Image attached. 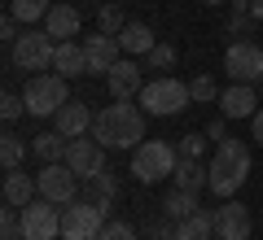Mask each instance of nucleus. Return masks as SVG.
Masks as SVG:
<instances>
[{
    "mask_svg": "<svg viewBox=\"0 0 263 240\" xmlns=\"http://www.w3.org/2000/svg\"><path fill=\"white\" fill-rule=\"evenodd\" d=\"M171 240H215V214L197 210V214H189V219H180Z\"/></svg>",
    "mask_w": 263,
    "mask_h": 240,
    "instance_id": "nucleus-21",
    "label": "nucleus"
},
{
    "mask_svg": "<svg viewBox=\"0 0 263 240\" xmlns=\"http://www.w3.org/2000/svg\"><path fill=\"white\" fill-rule=\"evenodd\" d=\"M97 240H136V231H132L127 223H105V227H101V236H97Z\"/></svg>",
    "mask_w": 263,
    "mask_h": 240,
    "instance_id": "nucleus-35",
    "label": "nucleus"
},
{
    "mask_svg": "<svg viewBox=\"0 0 263 240\" xmlns=\"http://www.w3.org/2000/svg\"><path fill=\"white\" fill-rule=\"evenodd\" d=\"M250 136H254V140H259V144H263V110H259V114H254V118H250Z\"/></svg>",
    "mask_w": 263,
    "mask_h": 240,
    "instance_id": "nucleus-37",
    "label": "nucleus"
},
{
    "mask_svg": "<svg viewBox=\"0 0 263 240\" xmlns=\"http://www.w3.org/2000/svg\"><path fill=\"white\" fill-rule=\"evenodd\" d=\"M22 157H27V144H22V136H13V131H5L0 136V166L5 170H18Z\"/></svg>",
    "mask_w": 263,
    "mask_h": 240,
    "instance_id": "nucleus-27",
    "label": "nucleus"
},
{
    "mask_svg": "<svg viewBox=\"0 0 263 240\" xmlns=\"http://www.w3.org/2000/svg\"><path fill=\"white\" fill-rule=\"evenodd\" d=\"M119 44H123V53H127V57H145L158 39H154V27H149V22H127V27L119 31Z\"/></svg>",
    "mask_w": 263,
    "mask_h": 240,
    "instance_id": "nucleus-20",
    "label": "nucleus"
},
{
    "mask_svg": "<svg viewBox=\"0 0 263 240\" xmlns=\"http://www.w3.org/2000/svg\"><path fill=\"white\" fill-rule=\"evenodd\" d=\"M48 9H53V0H9V18H18L22 27H31V22H44Z\"/></svg>",
    "mask_w": 263,
    "mask_h": 240,
    "instance_id": "nucleus-26",
    "label": "nucleus"
},
{
    "mask_svg": "<svg viewBox=\"0 0 263 240\" xmlns=\"http://www.w3.org/2000/svg\"><path fill=\"white\" fill-rule=\"evenodd\" d=\"M0 236H5V240H22V214L13 210V205L0 214Z\"/></svg>",
    "mask_w": 263,
    "mask_h": 240,
    "instance_id": "nucleus-33",
    "label": "nucleus"
},
{
    "mask_svg": "<svg viewBox=\"0 0 263 240\" xmlns=\"http://www.w3.org/2000/svg\"><path fill=\"white\" fill-rule=\"evenodd\" d=\"M105 153H110V148H105L97 136H75L70 144H66V166L75 170L79 179H92L97 170H105Z\"/></svg>",
    "mask_w": 263,
    "mask_h": 240,
    "instance_id": "nucleus-11",
    "label": "nucleus"
},
{
    "mask_svg": "<svg viewBox=\"0 0 263 240\" xmlns=\"http://www.w3.org/2000/svg\"><path fill=\"white\" fill-rule=\"evenodd\" d=\"M197 210H202L197 192H184V188L167 192V201H162V214H167V223H180V219H189V214H197Z\"/></svg>",
    "mask_w": 263,
    "mask_h": 240,
    "instance_id": "nucleus-23",
    "label": "nucleus"
},
{
    "mask_svg": "<svg viewBox=\"0 0 263 240\" xmlns=\"http://www.w3.org/2000/svg\"><path fill=\"white\" fill-rule=\"evenodd\" d=\"M189 92H193V101H197V105L219 101V88H215V79H206V74H197L193 83H189Z\"/></svg>",
    "mask_w": 263,
    "mask_h": 240,
    "instance_id": "nucleus-32",
    "label": "nucleus"
},
{
    "mask_svg": "<svg viewBox=\"0 0 263 240\" xmlns=\"http://www.w3.org/2000/svg\"><path fill=\"white\" fill-rule=\"evenodd\" d=\"M105 214L110 205L101 201H70L62 210V240H97L105 227Z\"/></svg>",
    "mask_w": 263,
    "mask_h": 240,
    "instance_id": "nucleus-6",
    "label": "nucleus"
},
{
    "mask_svg": "<svg viewBox=\"0 0 263 240\" xmlns=\"http://www.w3.org/2000/svg\"><path fill=\"white\" fill-rule=\"evenodd\" d=\"M97 22H101V31H105V35H119V31L127 27L132 18H127V13L119 9V5H105V9H101V18H97Z\"/></svg>",
    "mask_w": 263,
    "mask_h": 240,
    "instance_id": "nucleus-30",
    "label": "nucleus"
},
{
    "mask_svg": "<svg viewBox=\"0 0 263 240\" xmlns=\"http://www.w3.org/2000/svg\"><path fill=\"white\" fill-rule=\"evenodd\" d=\"M22 240H57L62 236V214H57L53 201L35 197L31 205H22Z\"/></svg>",
    "mask_w": 263,
    "mask_h": 240,
    "instance_id": "nucleus-10",
    "label": "nucleus"
},
{
    "mask_svg": "<svg viewBox=\"0 0 263 240\" xmlns=\"http://www.w3.org/2000/svg\"><path fill=\"white\" fill-rule=\"evenodd\" d=\"M53 70L62 74V79L88 74V53H84V44H75V39H62V44H57V57H53Z\"/></svg>",
    "mask_w": 263,
    "mask_h": 240,
    "instance_id": "nucleus-18",
    "label": "nucleus"
},
{
    "mask_svg": "<svg viewBox=\"0 0 263 240\" xmlns=\"http://www.w3.org/2000/svg\"><path fill=\"white\" fill-rule=\"evenodd\" d=\"M202 5H228V0H202Z\"/></svg>",
    "mask_w": 263,
    "mask_h": 240,
    "instance_id": "nucleus-40",
    "label": "nucleus"
},
{
    "mask_svg": "<svg viewBox=\"0 0 263 240\" xmlns=\"http://www.w3.org/2000/svg\"><path fill=\"white\" fill-rule=\"evenodd\" d=\"M53 57H57V39L48 35V31H22L18 39H13V66L18 70H35V74H44L48 66H53Z\"/></svg>",
    "mask_w": 263,
    "mask_h": 240,
    "instance_id": "nucleus-7",
    "label": "nucleus"
},
{
    "mask_svg": "<svg viewBox=\"0 0 263 240\" xmlns=\"http://www.w3.org/2000/svg\"><path fill=\"white\" fill-rule=\"evenodd\" d=\"M254 231V219L241 201H228L215 210V240H246Z\"/></svg>",
    "mask_w": 263,
    "mask_h": 240,
    "instance_id": "nucleus-13",
    "label": "nucleus"
},
{
    "mask_svg": "<svg viewBox=\"0 0 263 240\" xmlns=\"http://www.w3.org/2000/svg\"><path fill=\"white\" fill-rule=\"evenodd\" d=\"M84 188H88V201H101V205H110L114 197H119V179H114V170H110V166L97 170L92 179H84Z\"/></svg>",
    "mask_w": 263,
    "mask_h": 240,
    "instance_id": "nucleus-25",
    "label": "nucleus"
},
{
    "mask_svg": "<svg viewBox=\"0 0 263 240\" xmlns=\"http://www.w3.org/2000/svg\"><path fill=\"white\" fill-rule=\"evenodd\" d=\"M44 31L62 44V39H75L79 35V9H70V5H53L44 18Z\"/></svg>",
    "mask_w": 263,
    "mask_h": 240,
    "instance_id": "nucleus-19",
    "label": "nucleus"
},
{
    "mask_svg": "<svg viewBox=\"0 0 263 240\" xmlns=\"http://www.w3.org/2000/svg\"><path fill=\"white\" fill-rule=\"evenodd\" d=\"M254 27V13H250V0H233V18H228V31L233 35H246Z\"/></svg>",
    "mask_w": 263,
    "mask_h": 240,
    "instance_id": "nucleus-28",
    "label": "nucleus"
},
{
    "mask_svg": "<svg viewBox=\"0 0 263 240\" xmlns=\"http://www.w3.org/2000/svg\"><path fill=\"white\" fill-rule=\"evenodd\" d=\"M202 148H206L202 131H193V136H184V140H180V157H197V162H202Z\"/></svg>",
    "mask_w": 263,
    "mask_h": 240,
    "instance_id": "nucleus-34",
    "label": "nucleus"
},
{
    "mask_svg": "<svg viewBox=\"0 0 263 240\" xmlns=\"http://www.w3.org/2000/svg\"><path fill=\"white\" fill-rule=\"evenodd\" d=\"M22 101H27L31 118H53V114L70 101V92H66V79H62V74H48L44 70V74H31V79H27Z\"/></svg>",
    "mask_w": 263,
    "mask_h": 240,
    "instance_id": "nucleus-5",
    "label": "nucleus"
},
{
    "mask_svg": "<svg viewBox=\"0 0 263 240\" xmlns=\"http://www.w3.org/2000/svg\"><path fill=\"white\" fill-rule=\"evenodd\" d=\"M84 53H88V74H110L114 61L123 57V44H119V35L97 31V35L84 39Z\"/></svg>",
    "mask_w": 263,
    "mask_h": 240,
    "instance_id": "nucleus-12",
    "label": "nucleus"
},
{
    "mask_svg": "<svg viewBox=\"0 0 263 240\" xmlns=\"http://www.w3.org/2000/svg\"><path fill=\"white\" fill-rule=\"evenodd\" d=\"M66 144H70V140H66L62 131H44V136H31V153H35L40 162H66Z\"/></svg>",
    "mask_w": 263,
    "mask_h": 240,
    "instance_id": "nucleus-22",
    "label": "nucleus"
},
{
    "mask_svg": "<svg viewBox=\"0 0 263 240\" xmlns=\"http://www.w3.org/2000/svg\"><path fill=\"white\" fill-rule=\"evenodd\" d=\"M145 66H149V70H171V66H176V48L171 44H154L149 53H145Z\"/></svg>",
    "mask_w": 263,
    "mask_h": 240,
    "instance_id": "nucleus-29",
    "label": "nucleus"
},
{
    "mask_svg": "<svg viewBox=\"0 0 263 240\" xmlns=\"http://www.w3.org/2000/svg\"><path fill=\"white\" fill-rule=\"evenodd\" d=\"M18 27H22V22H18V18H5V22H0V39H9V44H13V39H18V35H22V31H18Z\"/></svg>",
    "mask_w": 263,
    "mask_h": 240,
    "instance_id": "nucleus-36",
    "label": "nucleus"
},
{
    "mask_svg": "<svg viewBox=\"0 0 263 240\" xmlns=\"http://www.w3.org/2000/svg\"><path fill=\"white\" fill-rule=\"evenodd\" d=\"M206 140H224V118H215V122L206 127Z\"/></svg>",
    "mask_w": 263,
    "mask_h": 240,
    "instance_id": "nucleus-38",
    "label": "nucleus"
},
{
    "mask_svg": "<svg viewBox=\"0 0 263 240\" xmlns=\"http://www.w3.org/2000/svg\"><path fill=\"white\" fill-rule=\"evenodd\" d=\"M40 197V179L27 175V170H9L5 175V205H13V210H22V205H31Z\"/></svg>",
    "mask_w": 263,
    "mask_h": 240,
    "instance_id": "nucleus-17",
    "label": "nucleus"
},
{
    "mask_svg": "<svg viewBox=\"0 0 263 240\" xmlns=\"http://www.w3.org/2000/svg\"><path fill=\"white\" fill-rule=\"evenodd\" d=\"M254 88H259V96H263V79H259V83H254Z\"/></svg>",
    "mask_w": 263,
    "mask_h": 240,
    "instance_id": "nucleus-41",
    "label": "nucleus"
},
{
    "mask_svg": "<svg viewBox=\"0 0 263 240\" xmlns=\"http://www.w3.org/2000/svg\"><path fill=\"white\" fill-rule=\"evenodd\" d=\"M92 136L105 148H136L145 140V110L132 101H114L105 110H97L92 118Z\"/></svg>",
    "mask_w": 263,
    "mask_h": 240,
    "instance_id": "nucleus-1",
    "label": "nucleus"
},
{
    "mask_svg": "<svg viewBox=\"0 0 263 240\" xmlns=\"http://www.w3.org/2000/svg\"><path fill=\"white\" fill-rule=\"evenodd\" d=\"M180 166V148L167 144V140H141L132 148V175L141 184H158V179H171Z\"/></svg>",
    "mask_w": 263,
    "mask_h": 240,
    "instance_id": "nucleus-3",
    "label": "nucleus"
},
{
    "mask_svg": "<svg viewBox=\"0 0 263 240\" xmlns=\"http://www.w3.org/2000/svg\"><path fill=\"white\" fill-rule=\"evenodd\" d=\"M92 118H97V114L88 110L84 101H66L62 110L53 114V122H57V131H62L66 140H75V136H92Z\"/></svg>",
    "mask_w": 263,
    "mask_h": 240,
    "instance_id": "nucleus-16",
    "label": "nucleus"
},
{
    "mask_svg": "<svg viewBox=\"0 0 263 240\" xmlns=\"http://www.w3.org/2000/svg\"><path fill=\"white\" fill-rule=\"evenodd\" d=\"M136 101H141V110L154 114V118H176V114H184L189 105H193V92H189V83L162 74V79H154V83L141 88Z\"/></svg>",
    "mask_w": 263,
    "mask_h": 240,
    "instance_id": "nucleus-4",
    "label": "nucleus"
},
{
    "mask_svg": "<svg viewBox=\"0 0 263 240\" xmlns=\"http://www.w3.org/2000/svg\"><path fill=\"white\" fill-rule=\"evenodd\" d=\"M176 188H184V192H197V188L206 184V166H202V162H197V157H180V166H176Z\"/></svg>",
    "mask_w": 263,
    "mask_h": 240,
    "instance_id": "nucleus-24",
    "label": "nucleus"
},
{
    "mask_svg": "<svg viewBox=\"0 0 263 240\" xmlns=\"http://www.w3.org/2000/svg\"><path fill=\"white\" fill-rule=\"evenodd\" d=\"M35 179H40V197H44V201H53V205L79 201V184H84V179L66 166V162H44V170H40Z\"/></svg>",
    "mask_w": 263,
    "mask_h": 240,
    "instance_id": "nucleus-8",
    "label": "nucleus"
},
{
    "mask_svg": "<svg viewBox=\"0 0 263 240\" xmlns=\"http://www.w3.org/2000/svg\"><path fill=\"white\" fill-rule=\"evenodd\" d=\"M206 188L215 197H233L237 188L250 179V148H246V140H219L215 157L206 162Z\"/></svg>",
    "mask_w": 263,
    "mask_h": 240,
    "instance_id": "nucleus-2",
    "label": "nucleus"
},
{
    "mask_svg": "<svg viewBox=\"0 0 263 240\" xmlns=\"http://www.w3.org/2000/svg\"><path fill=\"white\" fill-rule=\"evenodd\" d=\"M22 114H27V101H22V92H5V96H0V118H5V122H18Z\"/></svg>",
    "mask_w": 263,
    "mask_h": 240,
    "instance_id": "nucleus-31",
    "label": "nucleus"
},
{
    "mask_svg": "<svg viewBox=\"0 0 263 240\" xmlns=\"http://www.w3.org/2000/svg\"><path fill=\"white\" fill-rule=\"evenodd\" d=\"M219 114L224 118H254L259 114V88L254 83H228L219 92Z\"/></svg>",
    "mask_w": 263,
    "mask_h": 240,
    "instance_id": "nucleus-14",
    "label": "nucleus"
},
{
    "mask_svg": "<svg viewBox=\"0 0 263 240\" xmlns=\"http://www.w3.org/2000/svg\"><path fill=\"white\" fill-rule=\"evenodd\" d=\"M250 13H254V22H263V0H250Z\"/></svg>",
    "mask_w": 263,
    "mask_h": 240,
    "instance_id": "nucleus-39",
    "label": "nucleus"
},
{
    "mask_svg": "<svg viewBox=\"0 0 263 240\" xmlns=\"http://www.w3.org/2000/svg\"><path fill=\"white\" fill-rule=\"evenodd\" d=\"M105 83H110V96H114V101H132V96H141L145 79H141L136 57H119V61H114V70L105 74Z\"/></svg>",
    "mask_w": 263,
    "mask_h": 240,
    "instance_id": "nucleus-15",
    "label": "nucleus"
},
{
    "mask_svg": "<svg viewBox=\"0 0 263 240\" xmlns=\"http://www.w3.org/2000/svg\"><path fill=\"white\" fill-rule=\"evenodd\" d=\"M224 70L233 83H259L263 79V48L254 39H237L224 53Z\"/></svg>",
    "mask_w": 263,
    "mask_h": 240,
    "instance_id": "nucleus-9",
    "label": "nucleus"
}]
</instances>
